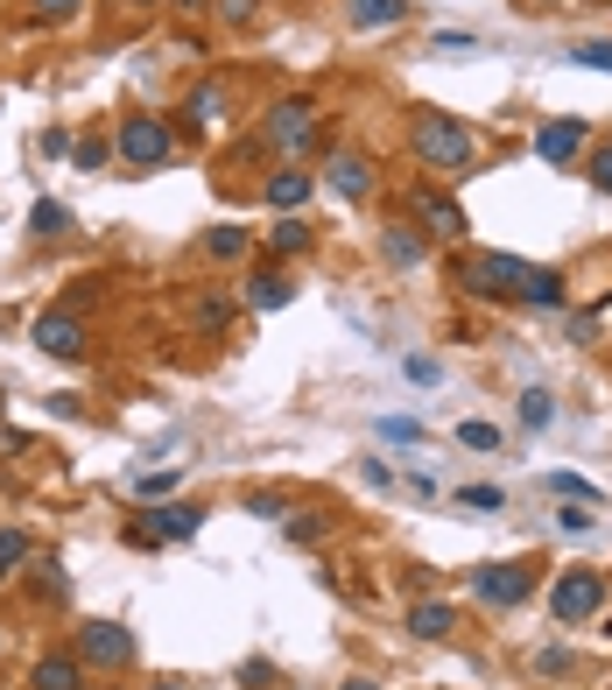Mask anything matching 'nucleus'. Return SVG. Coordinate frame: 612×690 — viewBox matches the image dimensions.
I'll list each match as a JSON object with an SVG mask.
<instances>
[{"label":"nucleus","instance_id":"nucleus-21","mask_svg":"<svg viewBox=\"0 0 612 690\" xmlns=\"http://www.w3.org/2000/svg\"><path fill=\"white\" fill-rule=\"evenodd\" d=\"M190 121H198V127H225V92L219 85H198V92H190Z\"/></svg>","mask_w":612,"mask_h":690},{"label":"nucleus","instance_id":"nucleus-33","mask_svg":"<svg viewBox=\"0 0 612 690\" xmlns=\"http://www.w3.org/2000/svg\"><path fill=\"white\" fill-rule=\"evenodd\" d=\"M570 64H584V71H612V43H578V50H570Z\"/></svg>","mask_w":612,"mask_h":690},{"label":"nucleus","instance_id":"nucleus-31","mask_svg":"<svg viewBox=\"0 0 612 690\" xmlns=\"http://www.w3.org/2000/svg\"><path fill=\"white\" fill-rule=\"evenodd\" d=\"M557 529H563V535H591V508H584V501H563V508H557Z\"/></svg>","mask_w":612,"mask_h":690},{"label":"nucleus","instance_id":"nucleus-15","mask_svg":"<svg viewBox=\"0 0 612 690\" xmlns=\"http://www.w3.org/2000/svg\"><path fill=\"white\" fill-rule=\"evenodd\" d=\"M29 683H35V690H85V662L56 648V656H43V662L29 669Z\"/></svg>","mask_w":612,"mask_h":690},{"label":"nucleus","instance_id":"nucleus-12","mask_svg":"<svg viewBox=\"0 0 612 690\" xmlns=\"http://www.w3.org/2000/svg\"><path fill=\"white\" fill-rule=\"evenodd\" d=\"M514 296L535 303V311H563V303H570L563 275H557V268H535V261H528V275H521V290H514Z\"/></svg>","mask_w":612,"mask_h":690},{"label":"nucleus","instance_id":"nucleus-34","mask_svg":"<svg viewBox=\"0 0 612 690\" xmlns=\"http://www.w3.org/2000/svg\"><path fill=\"white\" fill-rule=\"evenodd\" d=\"M409 380H415V388H436V380H444V367H436L430 353H409Z\"/></svg>","mask_w":612,"mask_h":690},{"label":"nucleus","instance_id":"nucleus-24","mask_svg":"<svg viewBox=\"0 0 612 690\" xmlns=\"http://www.w3.org/2000/svg\"><path fill=\"white\" fill-rule=\"evenodd\" d=\"M267 247H275V254H303V247H310V226H303V219H275Z\"/></svg>","mask_w":612,"mask_h":690},{"label":"nucleus","instance_id":"nucleus-30","mask_svg":"<svg viewBox=\"0 0 612 690\" xmlns=\"http://www.w3.org/2000/svg\"><path fill=\"white\" fill-rule=\"evenodd\" d=\"M22 557H29V543H22L14 529H0V585L14 578V564H22Z\"/></svg>","mask_w":612,"mask_h":690},{"label":"nucleus","instance_id":"nucleus-22","mask_svg":"<svg viewBox=\"0 0 612 690\" xmlns=\"http://www.w3.org/2000/svg\"><path fill=\"white\" fill-rule=\"evenodd\" d=\"M204 254H212V261H240L246 254V233H240V226H212V233H204Z\"/></svg>","mask_w":612,"mask_h":690},{"label":"nucleus","instance_id":"nucleus-36","mask_svg":"<svg viewBox=\"0 0 612 690\" xmlns=\"http://www.w3.org/2000/svg\"><path fill=\"white\" fill-rule=\"evenodd\" d=\"M246 514H261V522H282L289 508H282V493H246Z\"/></svg>","mask_w":612,"mask_h":690},{"label":"nucleus","instance_id":"nucleus-40","mask_svg":"<svg viewBox=\"0 0 612 690\" xmlns=\"http://www.w3.org/2000/svg\"><path fill=\"white\" fill-rule=\"evenodd\" d=\"M599 635H605V641H612V620H605V627H599Z\"/></svg>","mask_w":612,"mask_h":690},{"label":"nucleus","instance_id":"nucleus-23","mask_svg":"<svg viewBox=\"0 0 612 690\" xmlns=\"http://www.w3.org/2000/svg\"><path fill=\"white\" fill-rule=\"evenodd\" d=\"M549 416H557V395H549V388H528L521 395V430H549Z\"/></svg>","mask_w":612,"mask_h":690},{"label":"nucleus","instance_id":"nucleus-5","mask_svg":"<svg viewBox=\"0 0 612 690\" xmlns=\"http://www.w3.org/2000/svg\"><path fill=\"white\" fill-rule=\"evenodd\" d=\"M472 592H479L486 606H521L528 592H535V564H528V557H514V564H486V571H472Z\"/></svg>","mask_w":612,"mask_h":690},{"label":"nucleus","instance_id":"nucleus-41","mask_svg":"<svg viewBox=\"0 0 612 690\" xmlns=\"http://www.w3.org/2000/svg\"><path fill=\"white\" fill-rule=\"evenodd\" d=\"M156 690H183V683H156Z\"/></svg>","mask_w":612,"mask_h":690},{"label":"nucleus","instance_id":"nucleus-7","mask_svg":"<svg viewBox=\"0 0 612 690\" xmlns=\"http://www.w3.org/2000/svg\"><path fill=\"white\" fill-rule=\"evenodd\" d=\"M35 353H50V359H78L85 353V324L71 317V311H43L35 317V332H29Z\"/></svg>","mask_w":612,"mask_h":690},{"label":"nucleus","instance_id":"nucleus-26","mask_svg":"<svg viewBox=\"0 0 612 690\" xmlns=\"http://www.w3.org/2000/svg\"><path fill=\"white\" fill-rule=\"evenodd\" d=\"M85 0H29V22H50V29H64L71 14H78Z\"/></svg>","mask_w":612,"mask_h":690},{"label":"nucleus","instance_id":"nucleus-4","mask_svg":"<svg viewBox=\"0 0 612 690\" xmlns=\"http://www.w3.org/2000/svg\"><path fill=\"white\" fill-rule=\"evenodd\" d=\"M198 529H204V508L162 501V508H148V514H134V522H127V543L156 550V543H183V535H198Z\"/></svg>","mask_w":612,"mask_h":690},{"label":"nucleus","instance_id":"nucleus-10","mask_svg":"<svg viewBox=\"0 0 612 690\" xmlns=\"http://www.w3.org/2000/svg\"><path fill=\"white\" fill-rule=\"evenodd\" d=\"M324 177H331L338 198H367V190H373V163H367V156H346V148H338V156L324 163Z\"/></svg>","mask_w":612,"mask_h":690},{"label":"nucleus","instance_id":"nucleus-39","mask_svg":"<svg viewBox=\"0 0 612 690\" xmlns=\"http://www.w3.org/2000/svg\"><path fill=\"white\" fill-rule=\"evenodd\" d=\"M338 690H380V683L373 677H352V683H338Z\"/></svg>","mask_w":612,"mask_h":690},{"label":"nucleus","instance_id":"nucleus-20","mask_svg":"<svg viewBox=\"0 0 612 690\" xmlns=\"http://www.w3.org/2000/svg\"><path fill=\"white\" fill-rule=\"evenodd\" d=\"M29 226H35V240H64V233H71V212H64V205H56V198H35Z\"/></svg>","mask_w":612,"mask_h":690},{"label":"nucleus","instance_id":"nucleus-32","mask_svg":"<svg viewBox=\"0 0 612 690\" xmlns=\"http://www.w3.org/2000/svg\"><path fill=\"white\" fill-rule=\"evenodd\" d=\"M240 683H246V690H275V662L246 656V662H240Z\"/></svg>","mask_w":612,"mask_h":690},{"label":"nucleus","instance_id":"nucleus-16","mask_svg":"<svg viewBox=\"0 0 612 690\" xmlns=\"http://www.w3.org/2000/svg\"><path fill=\"white\" fill-rule=\"evenodd\" d=\"M415 205H423V226H430V233H444V240H465V233H472L465 212H457L444 190H415Z\"/></svg>","mask_w":612,"mask_h":690},{"label":"nucleus","instance_id":"nucleus-8","mask_svg":"<svg viewBox=\"0 0 612 690\" xmlns=\"http://www.w3.org/2000/svg\"><path fill=\"white\" fill-rule=\"evenodd\" d=\"M317 121V106L310 100H275V106H267V142H282V148H303V142H310V127Z\"/></svg>","mask_w":612,"mask_h":690},{"label":"nucleus","instance_id":"nucleus-11","mask_svg":"<svg viewBox=\"0 0 612 690\" xmlns=\"http://www.w3.org/2000/svg\"><path fill=\"white\" fill-rule=\"evenodd\" d=\"M451 275H457V290H465V296H479V303L507 296V290H500V268H493V254H465V261L451 268Z\"/></svg>","mask_w":612,"mask_h":690},{"label":"nucleus","instance_id":"nucleus-42","mask_svg":"<svg viewBox=\"0 0 612 690\" xmlns=\"http://www.w3.org/2000/svg\"><path fill=\"white\" fill-rule=\"evenodd\" d=\"M183 8H204V0H183Z\"/></svg>","mask_w":612,"mask_h":690},{"label":"nucleus","instance_id":"nucleus-9","mask_svg":"<svg viewBox=\"0 0 612 690\" xmlns=\"http://www.w3.org/2000/svg\"><path fill=\"white\" fill-rule=\"evenodd\" d=\"M584 142H591V121H549V127H535V156H542V163H570Z\"/></svg>","mask_w":612,"mask_h":690},{"label":"nucleus","instance_id":"nucleus-14","mask_svg":"<svg viewBox=\"0 0 612 690\" xmlns=\"http://www.w3.org/2000/svg\"><path fill=\"white\" fill-rule=\"evenodd\" d=\"M451 627H457V606H451V599L409 606V635H415V641H451Z\"/></svg>","mask_w":612,"mask_h":690},{"label":"nucleus","instance_id":"nucleus-3","mask_svg":"<svg viewBox=\"0 0 612 690\" xmlns=\"http://www.w3.org/2000/svg\"><path fill=\"white\" fill-rule=\"evenodd\" d=\"M599 613H605V571H557V585H549V620L578 627V620H599Z\"/></svg>","mask_w":612,"mask_h":690},{"label":"nucleus","instance_id":"nucleus-35","mask_svg":"<svg viewBox=\"0 0 612 690\" xmlns=\"http://www.w3.org/2000/svg\"><path fill=\"white\" fill-rule=\"evenodd\" d=\"M584 169H591V184H599L605 198H612V142H605V148H591V163H584Z\"/></svg>","mask_w":612,"mask_h":690},{"label":"nucleus","instance_id":"nucleus-29","mask_svg":"<svg viewBox=\"0 0 612 690\" xmlns=\"http://www.w3.org/2000/svg\"><path fill=\"white\" fill-rule=\"evenodd\" d=\"M457 501L479 508V514H507V493L500 487H457Z\"/></svg>","mask_w":612,"mask_h":690},{"label":"nucleus","instance_id":"nucleus-19","mask_svg":"<svg viewBox=\"0 0 612 690\" xmlns=\"http://www.w3.org/2000/svg\"><path fill=\"white\" fill-rule=\"evenodd\" d=\"M423 254H430V247H423L415 226H388V261L394 268H423Z\"/></svg>","mask_w":612,"mask_h":690},{"label":"nucleus","instance_id":"nucleus-37","mask_svg":"<svg viewBox=\"0 0 612 690\" xmlns=\"http://www.w3.org/2000/svg\"><path fill=\"white\" fill-rule=\"evenodd\" d=\"M380 437H394V445H415V437H423V424H415V416H388V424H380Z\"/></svg>","mask_w":612,"mask_h":690},{"label":"nucleus","instance_id":"nucleus-25","mask_svg":"<svg viewBox=\"0 0 612 690\" xmlns=\"http://www.w3.org/2000/svg\"><path fill=\"white\" fill-rule=\"evenodd\" d=\"M549 493H563V501H584V508H599V487L578 472H549Z\"/></svg>","mask_w":612,"mask_h":690},{"label":"nucleus","instance_id":"nucleus-2","mask_svg":"<svg viewBox=\"0 0 612 690\" xmlns=\"http://www.w3.org/2000/svg\"><path fill=\"white\" fill-rule=\"evenodd\" d=\"M113 148H120L127 169H162L169 156H177V134H169L162 113H127L120 134H113Z\"/></svg>","mask_w":612,"mask_h":690},{"label":"nucleus","instance_id":"nucleus-1","mask_svg":"<svg viewBox=\"0 0 612 690\" xmlns=\"http://www.w3.org/2000/svg\"><path fill=\"white\" fill-rule=\"evenodd\" d=\"M409 142H415V163H423V169H465L472 148H479L457 113H436V106H423L409 121Z\"/></svg>","mask_w":612,"mask_h":690},{"label":"nucleus","instance_id":"nucleus-18","mask_svg":"<svg viewBox=\"0 0 612 690\" xmlns=\"http://www.w3.org/2000/svg\"><path fill=\"white\" fill-rule=\"evenodd\" d=\"M409 0H352V29H394Z\"/></svg>","mask_w":612,"mask_h":690},{"label":"nucleus","instance_id":"nucleus-13","mask_svg":"<svg viewBox=\"0 0 612 690\" xmlns=\"http://www.w3.org/2000/svg\"><path fill=\"white\" fill-rule=\"evenodd\" d=\"M289 296H296V282L282 275V268H254V275H246V311H282Z\"/></svg>","mask_w":612,"mask_h":690},{"label":"nucleus","instance_id":"nucleus-38","mask_svg":"<svg viewBox=\"0 0 612 690\" xmlns=\"http://www.w3.org/2000/svg\"><path fill=\"white\" fill-rule=\"evenodd\" d=\"M570 669V648H542V656H535V677H563Z\"/></svg>","mask_w":612,"mask_h":690},{"label":"nucleus","instance_id":"nucleus-17","mask_svg":"<svg viewBox=\"0 0 612 690\" xmlns=\"http://www.w3.org/2000/svg\"><path fill=\"white\" fill-rule=\"evenodd\" d=\"M310 177H303V169H275V177H267V205H275V212H303V205H310Z\"/></svg>","mask_w":612,"mask_h":690},{"label":"nucleus","instance_id":"nucleus-6","mask_svg":"<svg viewBox=\"0 0 612 690\" xmlns=\"http://www.w3.org/2000/svg\"><path fill=\"white\" fill-rule=\"evenodd\" d=\"M78 662L127 669V662H134V635H127L120 620H85V627H78Z\"/></svg>","mask_w":612,"mask_h":690},{"label":"nucleus","instance_id":"nucleus-27","mask_svg":"<svg viewBox=\"0 0 612 690\" xmlns=\"http://www.w3.org/2000/svg\"><path fill=\"white\" fill-rule=\"evenodd\" d=\"M177 487H183V472H141V479H134V493H141V501H169Z\"/></svg>","mask_w":612,"mask_h":690},{"label":"nucleus","instance_id":"nucleus-28","mask_svg":"<svg viewBox=\"0 0 612 690\" xmlns=\"http://www.w3.org/2000/svg\"><path fill=\"white\" fill-rule=\"evenodd\" d=\"M457 445L465 451H500V424H457Z\"/></svg>","mask_w":612,"mask_h":690}]
</instances>
